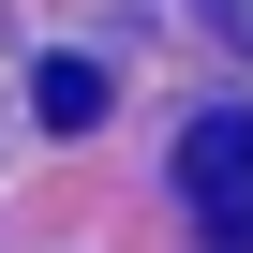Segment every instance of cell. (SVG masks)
I'll use <instances>...</instances> for the list:
<instances>
[{
    "label": "cell",
    "instance_id": "obj_1",
    "mask_svg": "<svg viewBox=\"0 0 253 253\" xmlns=\"http://www.w3.org/2000/svg\"><path fill=\"white\" fill-rule=\"evenodd\" d=\"M179 209L209 253H253V104H209L179 134Z\"/></svg>",
    "mask_w": 253,
    "mask_h": 253
},
{
    "label": "cell",
    "instance_id": "obj_2",
    "mask_svg": "<svg viewBox=\"0 0 253 253\" xmlns=\"http://www.w3.org/2000/svg\"><path fill=\"white\" fill-rule=\"evenodd\" d=\"M30 104H45V134H89V119H104V60H45Z\"/></svg>",
    "mask_w": 253,
    "mask_h": 253
},
{
    "label": "cell",
    "instance_id": "obj_3",
    "mask_svg": "<svg viewBox=\"0 0 253 253\" xmlns=\"http://www.w3.org/2000/svg\"><path fill=\"white\" fill-rule=\"evenodd\" d=\"M223 15H238V30H253V0H223Z\"/></svg>",
    "mask_w": 253,
    "mask_h": 253
}]
</instances>
